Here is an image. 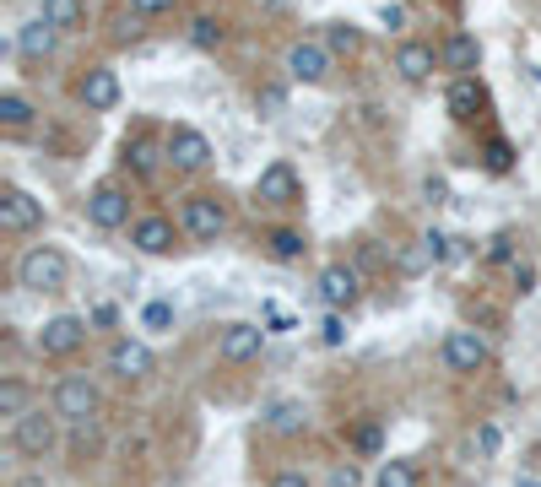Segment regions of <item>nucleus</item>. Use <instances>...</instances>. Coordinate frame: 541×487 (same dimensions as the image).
<instances>
[{
    "instance_id": "4",
    "label": "nucleus",
    "mask_w": 541,
    "mask_h": 487,
    "mask_svg": "<svg viewBox=\"0 0 541 487\" xmlns=\"http://www.w3.org/2000/svg\"><path fill=\"white\" fill-rule=\"evenodd\" d=\"M439 363H444V374H482V368L493 363V341L482 331H466V325H460V331L444 336Z\"/></svg>"
},
{
    "instance_id": "8",
    "label": "nucleus",
    "mask_w": 541,
    "mask_h": 487,
    "mask_svg": "<svg viewBox=\"0 0 541 487\" xmlns=\"http://www.w3.org/2000/svg\"><path fill=\"white\" fill-rule=\"evenodd\" d=\"M120 98H125V87H120V71H114V65H87L82 82H76V103H82L87 114H114Z\"/></svg>"
},
{
    "instance_id": "41",
    "label": "nucleus",
    "mask_w": 541,
    "mask_h": 487,
    "mask_svg": "<svg viewBox=\"0 0 541 487\" xmlns=\"http://www.w3.org/2000/svg\"><path fill=\"white\" fill-rule=\"evenodd\" d=\"M174 11V0H130V17H163Z\"/></svg>"
},
{
    "instance_id": "12",
    "label": "nucleus",
    "mask_w": 541,
    "mask_h": 487,
    "mask_svg": "<svg viewBox=\"0 0 541 487\" xmlns=\"http://www.w3.org/2000/svg\"><path fill=\"white\" fill-rule=\"evenodd\" d=\"M255 201H260V206H298V201H303V179H298V168L287 163V157H276V163L260 168Z\"/></svg>"
},
{
    "instance_id": "36",
    "label": "nucleus",
    "mask_w": 541,
    "mask_h": 487,
    "mask_svg": "<svg viewBox=\"0 0 541 487\" xmlns=\"http://www.w3.org/2000/svg\"><path fill=\"white\" fill-rule=\"evenodd\" d=\"M482 260H487V266H509V260H514V239H509V233H493L487 249H482Z\"/></svg>"
},
{
    "instance_id": "17",
    "label": "nucleus",
    "mask_w": 541,
    "mask_h": 487,
    "mask_svg": "<svg viewBox=\"0 0 541 487\" xmlns=\"http://www.w3.org/2000/svg\"><path fill=\"white\" fill-rule=\"evenodd\" d=\"M130 244H136L141 255H174V222L157 217V212L136 217L130 222Z\"/></svg>"
},
{
    "instance_id": "16",
    "label": "nucleus",
    "mask_w": 541,
    "mask_h": 487,
    "mask_svg": "<svg viewBox=\"0 0 541 487\" xmlns=\"http://www.w3.org/2000/svg\"><path fill=\"white\" fill-rule=\"evenodd\" d=\"M260 423H266V433H276V439H303V433H309V406L293 401V396H282V401L266 406Z\"/></svg>"
},
{
    "instance_id": "18",
    "label": "nucleus",
    "mask_w": 541,
    "mask_h": 487,
    "mask_svg": "<svg viewBox=\"0 0 541 487\" xmlns=\"http://www.w3.org/2000/svg\"><path fill=\"white\" fill-rule=\"evenodd\" d=\"M439 65H444L450 76H477V65H482V44H477L471 33H450V38L439 44Z\"/></svg>"
},
{
    "instance_id": "11",
    "label": "nucleus",
    "mask_w": 541,
    "mask_h": 487,
    "mask_svg": "<svg viewBox=\"0 0 541 487\" xmlns=\"http://www.w3.org/2000/svg\"><path fill=\"white\" fill-rule=\"evenodd\" d=\"M331 71H336V55L325 49V38H298V44L287 49V76H293V82L320 87Z\"/></svg>"
},
{
    "instance_id": "5",
    "label": "nucleus",
    "mask_w": 541,
    "mask_h": 487,
    "mask_svg": "<svg viewBox=\"0 0 541 487\" xmlns=\"http://www.w3.org/2000/svg\"><path fill=\"white\" fill-rule=\"evenodd\" d=\"M109 374L114 379H125V385H147V379L157 374V352L147 347L141 336H114L109 341Z\"/></svg>"
},
{
    "instance_id": "26",
    "label": "nucleus",
    "mask_w": 541,
    "mask_h": 487,
    "mask_svg": "<svg viewBox=\"0 0 541 487\" xmlns=\"http://www.w3.org/2000/svg\"><path fill=\"white\" fill-rule=\"evenodd\" d=\"M266 249H271V260H282V266H293V260H303V233L298 228H271L266 233Z\"/></svg>"
},
{
    "instance_id": "30",
    "label": "nucleus",
    "mask_w": 541,
    "mask_h": 487,
    "mask_svg": "<svg viewBox=\"0 0 541 487\" xmlns=\"http://www.w3.org/2000/svg\"><path fill=\"white\" fill-rule=\"evenodd\" d=\"M255 114L260 120H282L287 114V87L282 82H260L255 87Z\"/></svg>"
},
{
    "instance_id": "6",
    "label": "nucleus",
    "mask_w": 541,
    "mask_h": 487,
    "mask_svg": "<svg viewBox=\"0 0 541 487\" xmlns=\"http://www.w3.org/2000/svg\"><path fill=\"white\" fill-rule=\"evenodd\" d=\"M87 331H92L87 314H55V320L38 325L33 347H38V358H71V352H82Z\"/></svg>"
},
{
    "instance_id": "1",
    "label": "nucleus",
    "mask_w": 541,
    "mask_h": 487,
    "mask_svg": "<svg viewBox=\"0 0 541 487\" xmlns=\"http://www.w3.org/2000/svg\"><path fill=\"white\" fill-rule=\"evenodd\" d=\"M65 282H71V260H65V249L55 244H33L17 255V287L22 293H65Z\"/></svg>"
},
{
    "instance_id": "33",
    "label": "nucleus",
    "mask_w": 541,
    "mask_h": 487,
    "mask_svg": "<svg viewBox=\"0 0 541 487\" xmlns=\"http://www.w3.org/2000/svg\"><path fill=\"white\" fill-rule=\"evenodd\" d=\"M471 450H477V460H498V450H504V428H498V423H477Z\"/></svg>"
},
{
    "instance_id": "29",
    "label": "nucleus",
    "mask_w": 541,
    "mask_h": 487,
    "mask_svg": "<svg viewBox=\"0 0 541 487\" xmlns=\"http://www.w3.org/2000/svg\"><path fill=\"white\" fill-rule=\"evenodd\" d=\"M0 125L6 130H28L33 125V103L22 92H0Z\"/></svg>"
},
{
    "instance_id": "45",
    "label": "nucleus",
    "mask_w": 541,
    "mask_h": 487,
    "mask_svg": "<svg viewBox=\"0 0 541 487\" xmlns=\"http://www.w3.org/2000/svg\"><path fill=\"white\" fill-rule=\"evenodd\" d=\"M379 22H385L390 33H401V28H406V11H401V6H385V11H379Z\"/></svg>"
},
{
    "instance_id": "21",
    "label": "nucleus",
    "mask_w": 541,
    "mask_h": 487,
    "mask_svg": "<svg viewBox=\"0 0 541 487\" xmlns=\"http://www.w3.org/2000/svg\"><path fill=\"white\" fill-rule=\"evenodd\" d=\"M38 17H44L60 38L65 33H82L87 28V0H38Z\"/></svg>"
},
{
    "instance_id": "31",
    "label": "nucleus",
    "mask_w": 541,
    "mask_h": 487,
    "mask_svg": "<svg viewBox=\"0 0 541 487\" xmlns=\"http://www.w3.org/2000/svg\"><path fill=\"white\" fill-rule=\"evenodd\" d=\"M141 331H147V336H168V331H174V304H168V298H152V304L141 309Z\"/></svg>"
},
{
    "instance_id": "10",
    "label": "nucleus",
    "mask_w": 541,
    "mask_h": 487,
    "mask_svg": "<svg viewBox=\"0 0 541 487\" xmlns=\"http://www.w3.org/2000/svg\"><path fill=\"white\" fill-rule=\"evenodd\" d=\"M87 222L98 233H120V228H130V190L125 184H98V190L87 195Z\"/></svg>"
},
{
    "instance_id": "2",
    "label": "nucleus",
    "mask_w": 541,
    "mask_h": 487,
    "mask_svg": "<svg viewBox=\"0 0 541 487\" xmlns=\"http://www.w3.org/2000/svg\"><path fill=\"white\" fill-rule=\"evenodd\" d=\"M49 412H55L65 428H87V423H98V412H103V390H98V379H87V374H65L60 385H55V401H49Z\"/></svg>"
},
{
    "instance_id": "24",
    "label": "nucleus",
    "mask_w": 541,
    "mask_h": 487,
    "mask_svg": "<svg viewBox=\"0 0 541 487\" xmlns=\"http://www.w3.org/2000/svg\"><path fill=\"white\" fill-rule=\"evenodd\" d=\"M374 487H422V471H417V460H412V455H390V460H379V471H374Z\"/></svg>"
},
{
    "instance_id": "7",
    "label": "nucleus",
    "mask_w": 541,
    "mask_h": 487,
    "mask_svg": "<svg viewBox=\"0 0 541 487\" xmlns=\"http://www.w3.org/2000/svg\"><path fill=\"white\" fill-rule=\"evenodd\" d=\"M179 228H184L190 244H217L222 233H228V212H222L217 195H190L184 212H179Z\"/></svg>"
},
{
    "instance_id": "27",
    "label": "nucleus",
    "mask_w": 541,
    "mask_h": 487,
    "mask_svg": "<svg viewBox=\"0 0 541 487\" xmlns=\"http://www.w3.org/2000/svg\"><path fill=\"white\" fill-rule=\"evenodd\" d=\"M184 38H190V44L201 49V55H217V49H222V38H228V33H222V22H217V17H195L190 28H184Z\"/></svg>"
},
{
    "instance_id": "9",
    "label": "nucleus",
    "mask_w": 541,
    "mask_h": 487,
    "mask_svg": "<svg viewBox=\"0 0 541 487\" xmlns=\"http://www.w3.org/2000/svg\"><path fill=\"white\" fill-rule=\"evenodd\" d=\"M38 228H44V201L28 195L22 184H6L0 190V233L22 239V233H38Z\"/></svg>"
},
{
    "instance_id": "37",
    "label": "nucleus",
    "mask_w": 541,
    "mask_h": 487,
    "mask_svg": "<svg viewBox=\"0 0 541 487\" xmlns=\"http://www.w3.org/2000/svg\"><path fill=\"white\" fill-rule=\"evenodd\" d=\"M325 487H363V471L352 466V460H341V466H331V477H325Z\"/></svg>"
},
{
    "instance_id": "46",
    "label": "nucleus",
    "mask_w": 541,
    "mask_h": 487,
    "mask_svg": "<svg viewBox=\"0 0 541 487\" xmlns=\"http://www.w3.org/2000/svg\"><path fill=\"white\" fill-rule=\"evenodd\" d=\"M17 487H49V482L38 477V471H28V477H17Z\"/></svg>"
},
{
    "instance_id": "47",
    "label": "nucleus",
    "mask_w": 541,
    "mask_h": 487,
    "mask_svg": "<svg viewBox=\"0 0 541 487\" xmlns=\"http://www.w3.org/2000/svg\"><path fill=\"white\" fill-rule=\"evenodd\" d=\"M514 487H541V477H514Z\"/></svg>"
},
{
    "instance_id": "3",
    "label": "nucleus",
    "mask_w": 541,
    "mask_h": 487,
    "mask_svg": "<svg viewBox=\"0 0 541 487\" xmlns=\"http://www.w3.org/2000/svg\"><path fill=\"white\" fill-rule=\"evenodd\" d=\"M60 417L55 412H44V406H33V412H22L17 423H11V450H17L22 460H44V455H55V444H60Z\"/></svg>"
},
{
    "instance_id": "38",
    "label": "nucleus",
    "mask_w": 541,
    "mask_h": 487,
    "mask_svg": "<svg viewBox=\"0 0 541 487\" xmlns=\"http://www.w3.org/2000/svg\"><path fill=\"white\" fill-rule=\"evenodd\" d=\"M487 168H493V174H509V168H514L509 141H487Z\"/></svg>"
},
{
    "instance_id": "25",
    "label": "nucleus",
    "mask_w": 541,
    "mask_h": 487,
    "mask_svg": "<svg viewBox=\"0 0 541 487\" xmlns=\"http://www.w3.org/2000/svg\"><path fill=\"white\" fill-rule=\"evenodd\" d=\"M33 390H28V379H17V374H6L0 379V417H6V423H17L22 412H33Z\"/></svg>"
},
{
    "instance_id": "42",
    "label": "nucleus",
    "mask_w": 541,
    "mask_h": 487,
    "mask_svg": "<svg viewBox=\"0 0 541 487\" xmlns=\"http://www.w3.org/2000/svg\"><path fill=\"white\" fill-rule=\"evenodd\" d=\"M514 287H520V293H536V266H520V260H514Z\"/></svg>"
},
{
    "instance_id": "23",
    "label": "nucleus",
    "mask_w": 541,
    "mask_h": 487,
    "mask_svg": "<svg viewBox=\"0 0 541 487\" xmlns=\"http://www.w3.org/2000/svg\"><path fill=\"white\" fill-rule=\"evenodd\" d=\"M482 103H487V92H482L477 76H455V82H450V114H455V120H477Z\"/></svg>"
},
{
    "instance_id": "44",
    "label": "nucleus",
    "mask_w": 541,
    "mask_h": 487,
    "mask_svg": "<svg viewBox=\"0 0 541 487\" xmlns=\"http://www.w3.org/2000/svg\"><path fill=\"white\" fill-rule=\"evenodd\" d=\"M422 195H428L433 206H444V201H450V184H444V179H428V184H422Z\"/></svg>"
},
{
    "instance_id": "34",
    "label": "nucleus",
    "mask_w": 541,
    "mask_h": 487,
    "mask_svg": "<svg viewBox=\"0 0 541 487\" xmlns=\"http://www.w3.org/2000/svg\"><path fill=\"white\" fill-rule=\"evenodd\" d=\"M352 450H358V455H379V450H385L379 423H358V428H352Z\"/></svg>"
},
{
    "instance_id": "20",
    "label": "nucleus",
    "mask_w": 541,
    "mask_h": 487,
    "mask_svg": "<svg viewBox=\"0 0 541 487\" xmlns=\"http://www.w3.org/2000/svg\"><path fill=\"white\" fill-rule=\"evenodd\" d=\"M120 163L130 168V179H152V174H157V163H168V147H152L147 136H125Z\"/></svg>"
},
{
    "instance_id": "13",
    "label": "nucleus",
    "mask_w": 541,
    "mask_h": 487,
    "mask_svg": "<svg viewBox=\"0 0 541 487\" xmlns=\"http://www.w3.org/2000/svg\"><path fill=\"white\" fill-rule=\"evenodd\" d=\"M266 325H249V320H233V325H222V336H217V358L222 363H233V368H244V363H255L260 352H266Z\"/></svg>"
},
{
    "instance_id": "43",
    "label": "nucleus",
    "mask_w": 541,
    "mask_h": 487,
    "mask_svg": "<svg viewBox=\"0 0 541 487\" xmlns=\"http://www.w3.org/2000/svg\"><path fill=\"white\" fill-rule=\"evenodd\" d=\"M266 487H314V482L303 477V471H276V477H271Z\"/></svg>"
},
{
    "instance_id": "32",
    "label": "nucleus",
    "mask_w": 541,
    "mask_h": 487,
    "mask_svg": "<svg viewBox=\"0 0 541 487\" xmlns=\"http://www.w3.org/2000/svg\"><path fill=\"white\" fill-rule=\"evenodd\" d=\"M347 336H352V325H347V314L341 309H325V320H320V347H347Z\"/></svg>"
},
{
    "instance_id": "15",
    "label": "nucleus",
    "mask_w": 541,
    "mask_h": 487,
    "mask_svg": "<svg viewBox=\"0 0 541 487\" xmlns=\"http://www.w3.org/2000/svg\"><path fill=\"white\" fill-rule=\"evenodd\" d=\"M314 293H320V304H325V309H341V314H347L352 304H358V293H363V276L352 271L347 260H336V266H325V271H320Z\"/></svg>"
},
{
    "instance_id": "35",
    "label": "nucleus",
    "mask_w": 541,
    "mask_h": 487,
    "mask_svg": "<svg viewBox=\"0 0 541 487\" xmlns=\"http://www.w3.org/2000/svg\"><path fill=\"white\" fill-rule=\"evenodd\" d=\"M422 249H428V260H433V266H444V260H450V233H444V228H428V233H422V239H417Z\"/></svg>"
},
{
    "instance_id": "14",
    "label": "nucleus",
    "mask_w": 541,
    "mask_h": 487,
    "mask_svg": "<svg viewBox=\"0 0 541 487\" xmlns=\"http://www.w3.org/2000/svg\"><path fill=\"white\" fill-rule=\"evenodd\" d=\"M163 147H168V168H174V174H201L211 163V141L195 125H174L163 136Z\"/></svg>"
},
{
    "instance_id": "39",
    "label": "nucleus",
    "mask_w": 541,
    "mask_h": 487,
    "mask_svg": "<svg viewBox=\"0 0 541 487\" xmlns=\"http://www.w3.org/2000/svg\"><path fill=\"white\" fill-rule=\"evenodd\" d=\"M428 266H433V260H428V249H422V244H412V249L401 255V276H422Z\"/></svg>"
},
{
    "instance_id": "40",
    "label": "nucleus",
    "mask_w": 541,
    "mask_h": 487,
    "mask_svg": "<svg viewBox=\"0 0 541 487\" xmlns=\"http://www.w3.org/2000/svg\"><path fill=\"white\" fill-rule=\"evenodd\" d=\"M87 325H92V331H109V325H120V309H114V304H92Z\"/></svg>"
},
{
    "instance_id": "22",
    "label": "nucleus",
    "mask_w": 541,
    "mask_h": 487,
    "mask_svg": "<svg viewBox=\"0 0 541 487\" xmlns=\"http://www.w3.org/2000/svg\"><path fill=\"white\" fill-rule=\"evenodd\" d=\"M55 44H60V33L49 28L44 17H33V22H22V28H17V55L22 60H49V55H55Z\"/></svg>"
},
{
    "instance_id": "19",
    "label": "nucleus",
    "mask_w": 541,
    "mask_h": 487,
    "mask_svg": "<svg viewBox=\"0 0 541 487\" xmlns=\"http://www.w3.org/2000/svg\"><path fill=\"white\" fill-rule=\"evenodd\" d=\"M439 55H433V44H417V38H406V44H395V71H401V82H428Z\"/></svg>"
},
{
    "instance_id": "28",
    "label": "nucleus",
    "mask_w": 541,
    "mask_h": 487,
    "mask_svg": "<svg viewBox=\"0 0 541 487\" xmlns=\"http://www.w3.org/2000/svg\"><path fill=\"white\" fill-rule=\"evenodd\" d=\"M325 49H331V55H358L363 49V33L352 28V22H325Z\"/></svg>"
}]
</instances>
